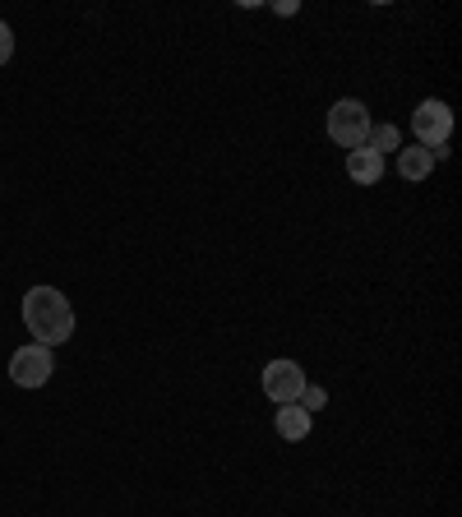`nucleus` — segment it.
<instances>
[{
	"instance_id": "nucleus-9",
	"label": "nucleus",
	"mask_w": 462,
	"mask_h": 517,
	"mask_svg": "<svg viewBox=\"0 0 462 517\" xmlns=\"http://www.w3.org/2000/svg\"><path fill=\"white\" fill-rule=\"evenodd\" d=\"M365 148H370V153H379V157H389V153H398L402 148V130L398 125H370V139H365Z\"/></svg>"
},
{
	"instance_id": "nucleus-2",
	"label": "nucleus",
	"mask_w": 462,
	"mask_h": 517,
	"mask_svg": "<svg viewBox=\"0 0 462 517\" xmlns=\"http://www.w3.org/2000/svg\"><path fill=\"white\" fill-rule=\"evenodd\" d=\"M370 107H365L361 97H342V102H333L329 111V139L338 148H347V153H356V148H365V139H370Z\"/></svg>"
},
{
	"instance_id": "nucleus-3",
	"label": "nucleus",
	"mask_w": 462,
	"mask_h": 517,
	"mask_svg": "<svg viewBox=\"0 0 462 517\" xmlns=\"http://www.w3.org/2000/svg\"><path fill=\"white\" fill-rule=\"evenodd\" d=\"M412 134H416V144L426 148V153H435V148L449 144V134H453V111H449V102L426 97V102L412 111Z\"/></svg>"
},
{
	"instance_id": "nucleus-1",
	"label": "nucleus",
	"mask_w": 462,
	"mask_h": 517,
	"mask_svg": "<svg viewBox=\"0 0 462 517\" xmlns=\"http://www.w3.org/2000/svg\"><path fill=\"white\" fill-rule=\"evenodd\" d=\"M24 324L37 347H61L74 337V305L56 287H28L24 296Z\"/></svg>"
},
{
	"instance_id": "nucleus-4",
	"label": "nucleus",
	"mask_w": 462,
	"mask_h": 517,
	"mask_svg": "<svg viewBox=\"0 0 462 517\" xmlns=\"http://www.w3.org/2000/svg\"><path fill=\"white\" fill-rule=\"evenodd\" d=\"M305 384H310V379H305V370L296 361H287V356L264 365V397H268V402H278V407L296 402V397L305 393Z\"/></svg>"
},
{
	"instance_id": "nucleus-8",
	"label": "nucleus",
	"mask_w": 462,
	"mask_h": 517,
	"mask_svg": "<svg viewBox=\"0 0 462 517\" xmlns=\"http://www.w3.org/2000/svg\"><path fill=\"white\" fill-rule=\"evenodd\" d=\"M430 171H435V157H430L421 144H416V148H398V176H402V181L421 185Z\"/></svg>"
},
{
	"instance_id": "nucleus-11",
	"label": "nucleus",
	"mask_w": 462,
	"mask_h": 517,
	"mask_svg": "<svg viewBox=\"0 0 462 517\" xmlns=\"http://www.w3.org/2000/svg\"><path fill=\"white\" fill-rule=\"evenodd\" d=\"M10 56H14V28L0 19V65L10 61Z\"/></svg>"
},
{
	"instance_id": "nucleus-5",
	"label": "nucleus",
	"mask_w": 462,
	"mask_h": 517,
	"mask_svg": "<svg viewBox=\"0 0 462 517\" xmlns=\"http://www.w3.org/2000/svg\"><path fill=\"white\" fill-rule=\"evenodd\" d=\"M51 370H56V361H51V347H19L10 356V379L19 388H42L51 379Z\"/></svg>"
},
{
	"instance_id": "nucleus-6",
	"label": "nucleus",
	"mask_w": 462,
	"mask_h": 517,
	"mask_svg": "<svg viewBox=\"0 0 462 517\" xmlns=\"http://www.w3.org/2000/svg\"><path fill=\"white\" fill-rule=\"evenodd\" d=\"M310 425H315V416H310L305 407H296V402L278 407V416H273V430H278L287 444H301V439H310Z\"/></svg>"
},
{
	"instance_id": "nucleus-7",
	"label": "nucleus",
	"mask_w": 462,
	"mask_h": 517,
	"mask_svg": "<svg viewBox=\"0 0 462 517\" xmlns=\"http://www.w3.org/2000/svg\"><path fill=\"white\" fill-rule=\"evenodd\" d=\"M347 176L356 185H379L384 181V157L370 153V148H356V153H347Z\"/></svg>"
},
{
	"instance_id": "nucleus-10",
	"label": "nucleus",
	"mask_w": 462,
	"mask_h": 517,
	"mask_svg": "<svg viewBox=\"0 0 462 517\" xmlns=\"http://www.w3.org/2000/svg\"><path fill=\"white\" fill-rule=\"evenodd\" d=\"M296 407H305V411H310V416H315V411H324V407H329V393H324V388H319V384H305V393L296 397Z\"/></svg>"
}]
</instances>
